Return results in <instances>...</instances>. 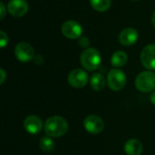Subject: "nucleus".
Segmentation results:
<instances>
[{
    "label": "nucleus",
    "instance_id": "6e6552de",
    "mask_svg": "<svg viewBox=\"0 0 155 155\" xmlns=\"http://www.w3.org/2000/svg\"><path fill=\"white\" fill-rule=\"evenodd\" d=\"M88 82V74L82 69H74L68 75V83L74 88H82Z\"/></svg>",
    "mask_w": 155,
    "mask_h": 155
},
{
    "label": "nucleus",
    "instance_id": "b1692460",
    "mask_svg": "<svg viewBox=\"0 0 155 155\" xmlns=\"http://www.w3.org/2000/svg\"><path fill=\"white\" fill-rule=\"evenodd\" d=\"M152 24H153V25L154 26L155 28V11L152 15Z\"/></svg>",
    "mask_w": 155,
    "mask_h": 155
},
{
    "label": "nucleus",
    "instance_id": "0eeeda50",
    "mask_svg": "<svg viewBox=\"0 0 155 155\" xmlns=\"http://www.w3.org/2000/svg\"><path fill=\"white\" fill-rule=\"evenodd\" d=\"M84 129L91 134H100L104 127V123L101 117L97 115H89L84 121Z\"/></svg>",
    "mask_w": 155,
    "mask_h": 155
},
{
    "label": "nucleus",
    "instance_id": "4468645a",
    "mask_svg": "<svg viewBox=\"0 0 155 155\" xmlns=\"http://www.w3.org/2000/svg\"><path fill=\"white\" fill-rule=\"evenodd\" d=\"M128 61V56L124 51H116L111 58V64L114 67H122Z\"/></svg>",
    "mask_w": 155,
    "mask_h": 155
},
{
    "label": "nucleus",
    "instance_id": "39448f33",
    "mask_svg": "<svg viewBox=\"0 0 155 155\" xmlns=\"http://www.w3.org/2000/svg\"><path fill=\"white\" fill-rule=\"evenodd\" d=\"M15 57L23 63H26L34 59L35 51L33 46L26 42H20L16 45L15 48Z\"/></svg>",
    "mask_w": 155,
    "mask_h": 155
},
{
    "label": "nucleus",
    "instance_id": "1a4fd4ad",
    "mask_svg": "<svg viewBox=\"0 0 155 155\" xmlns=\"http://www.w3.org/2000/svg\"><path fill=\"white\" fill-rule=\"evenodd\" d=\"M141 61L143 65L149 69L155 70V45H146L141 53Z\"/></svg>",
    "mask_w": 155,
    "mask_h": 155
},
{
    "label": "nucleus",
    "instance_id": "4be33fe9",
    "mask_svg": "<svg viewBox=\"0 0 155 155\" xmlns=\"http://www.w3.org/2000/svg\"><path fill=\"white\" fill-rule=\"evenodd\" d=\"M0 74H1V81H0V84H3L5 80V72L4 71V69H0Z\"/></svg>",
    "mask_w": 155,
    "mask_h": 155
},
{
    "label": "nucleus",
    "instance_id": "f3484780",
    "mask_svg": "<svg viewBox=\"0 0 155 155\" xmlns=\"http://www.w3.org/2000/svg\"><path fill=\"white\" fill-rule=\"evenodd\" d=\"M39 145H40L41 150L44 151L45 153H51L54 149L55 143L51 137L45 136V137L41 138Z\"/></svg>",
    "mask_w": 155,
    "mask_h": 155
},
{
    "label": "nucleus",
    "instance_id": "412c9836",
    "mask_svg": "<svg viewBox=\"0 0 155 155\" xmlns=\"http://www.w3.org/2000/svg\"><path fill=\"white\" fill-rule=\"evenodd\" d=\"M34 60H35V63L37 64H41L44 63V58L40 54H37L36 56H35L34 57Z\"/></svg>",
    "mask_w": 155,
    "mask_h": 155
},
{
    "label": "nucleus",
    "instance_id": "9b49d317",
    "mask_svg": "<svg viewBox=\"0 0 155 155\" xmlns=\"http://www.w3.org/2000/svg\"><path fill=\"white\" fill-rule=\"evenodd\" d=\"M43 122L36 115H29L24 121V128L31 134H37L43 129Z\"/></svg>",
    "mask_w": 155,
    "mask_h": 155
},
{
    "label": "nucleus",
    "instance_id": "6ab92c4d",
    "mask_svg": "<svg viewBox=\"0 0 155 155\" xmlns=\"http://www.w3.org/2000/svg\"><path fill=\"white\" fill-rule=\"evenodd\" d=\"M78 43H79V45L80 46H82V47H87L89 45V39L86 38V37H84V36H82V37H80Z\"/></svg>",
    "mask_w": 155,
    "mask_h": 155
},
{
    "label": "nucleus",
    "instance_id": "dca6fc26",
    "mask_svg": "<svg viewBox=\"0 0 155 155\" xmlns=\"http://www.w3.org/2000/svg\"><path fill=\"white\" fill-rule=\"evenodd\" d=\"M92 7L98 12H104L111 6V0H90Z\"/></svg>",
    "mask_w": 155,
    "mask_h": 155
},
{
    "label": "nucleus",
    "instance_id": "f257e3e1",
    "mask_svg": "<svg viewBox=\"0 0 155 155\" xmlns=\"http://www.w3.org/2000/svg\"><path fill=\"white\" fill-rule=\"evenodd\" d=\"M68 124L61 116L49 117L45 124V133L49 137H61L67 133Z\"/></svg>",
    "mask_w": 155,
    "mask_h": 155
},
{
    "label": "nucleus",
    "instance_id": "20e7f679",
    "mask_svg": "<svg viewBox=\"0 0 155 155\" xmlns=\"http://www.w3.org/2000/svg\"><path fill=\"white\" fill-rule=\"evenodd\" d=\"M107 84L113 91H121L126 84L125 74L117 68L110 70L107 74Z\"/></svg>",
    "mask_w": 155,
    "mask_h": 155
},
{
    "label": "nucleus",
    "instance_id": "5701e85b",
    "mask_svg": "<svg viewBox=\"0 0 155 155\" xmlns=\"http://www.w3.org/2000/svg\"><path fill=\"white\" fill-rule=\"evenodd\" d=\"M150 100H151V103L155 105V91H153V94H151V96H150Z\"/></svg>",
    "mask_w": 155,
    "mask_h": 155
},
{
    "label": "nucleus",
    "instance_id": "7ed1b4c3",
    "mask_svg": "<svg viewBox=\"0 0 155 155\" xmlns=\"http://www.w3.org/2000/svg\"><path fill=\"white\" fill-rule=\"evenodd\" d=\"M136 88L143 93H149L155 89V74L144 71L139 74L135 79Z\"/></svg>",
    "mask_w": 155,
    "mask_h": 155
},
{
    "label": "nucleus",
    "instance_id": "f03ea898",
    "mask_svg": "<svg viewBox=\"0 0 155 155\" xmlns=\"http://www.w3.org/2000/svg\"><path fill=\"white\" fill-rule=\"evenodd\" d=\"M80 62L83 67L87 71H94L100 66L102 57L95 48H86L81 54Z\"/></svg>",
    "mask_w": 155,
    "mask_h": 155
},
{
    "label": "nucleus",
    "instance_id": "2eb2a0df",
    "mask_svg": "<svg viewBox=\"0 0 155 155\" xmlns=\"http://www.w3.org/2000/svg\"><path fill=\"white\" fill-rule=\"evenodd\" d=\"M91 86L95 91H102L105 87V79L103 74L95 73L92 75L90 81Z\"/></svg>",
    "mask_w": 155,
    "mask_h": 155
},
{
    "label": "nucleus",
    "instance_id": "a211bd4d",
    "mask_svg": "<svg viewBox=\"0 0 155 155\" xmlns=\"http://www.w3.org/2000/svg\"><path fill=\"white\" fill-rule=\"evenodd\" d=\"M7 44H8V36L5 32L1 31L0 32V45H1V47H5Z\"/></svg>",
    "mask_w": 155,
    "mask_h": 155
},
{
    "label": "nucleus",
    "instance_id": "aec40b11",
    "mask_svg": "<svg viewBox=\"0 0 155 155\" xmlns=\"http://www.w3.org/2000/svg\"><path fill=\"white\" fill-rule=\"evenodd\" d=\"M0 9H1V14H0V19H4L5 15V6L4 5V3H0Z\"/></svg>",
    "mask_w": 155,
    "mask_h": 155
},
{
    "label": "nucleus",
    "instance_id": "423d86ee",
    "mask_svg": "<svg viewBox=\"0 0 155 155\" xmlns=\"http://www.w3.org/2000/svg\"><path fill=\"white\" fill-rule=\"evenodd\" d=\"M63 35L69 39H76L81 37L83 33L82 25L74 20H68L62 25Z\"/></svg>",
    "mask_w": 155,
    "mask_h": 155
},
{
    "label": "nucleus",
    "instance_id": "f8f14e48",
    "mask_svg": "<svg viewBox=\"0 0 155 155\" xmlns=\"http://www.w3.org/2000/svg\"><path fill=\"white\" fill-rule=\"evenodd\" d=\"M139 38L138 32L133 27H127L124 29L119 35V42L121 45L130 46L134 45Z\"/></svg>",
    "mask_w": 155,
    "mask_h": 155
},
{
    "label": "nucleus",
    "instance_id": "9d476101",
    "mask_svg": "<svg viewBox=\"0 0 155 155\" xmlns=\"http://www.w3.org/2000/svg\"><path fill=\"white\" fill-rule=\"evenodd\" d=\"M9 14L15 17L24 16L28 11V4L25 0H10L7 5Z\"/></svg>",
    "mask_w": 155,
    "mask_h": 155
},
{
    "label": "nucleus",
    "instance_id": "ddd939ff",
    "mask_svg": "<svg viewBox=\"0 0 155 155\" xmlns=\"http://www.w3.org/2000/svg\"><path fill=\"white\" fill-rule=\"evenodd\" d=\"M124 151L127 155H141L143 153V144L137 139H130L124 145Z\"/></svg>",
    "mask_w": 155,
    "mask_h": 155
},
{
    "label": "nucleus",
    "instance_id": "393cba45",
    "mask_svg": "<svg viewBox=\"0 0 155 155\" xmlns=\"http://www.w3.org/2000/svg\"><path fill=\"white\" fill-rule=\"evenodd\" d=\"M131 1H139V0H131Z\"/></svg>",
    "mask_w": 155,
    "mask_h": 155
}]
</instances>
